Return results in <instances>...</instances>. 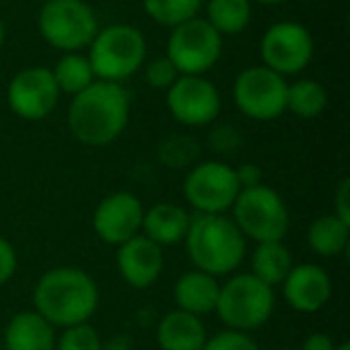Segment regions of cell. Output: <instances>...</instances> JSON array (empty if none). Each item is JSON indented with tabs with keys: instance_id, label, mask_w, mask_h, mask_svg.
I'll return each instance as SVG.
<instances>
[{
	"instance_id": "ba28073f",
	"label": "cell",
	"mask_w": 350,
	"mask_h": 350,
	"mask_svg": "<svg viewBox=\"0 0 350 350\" xmlns=\"http://www.w3.org/2000/svg\"><path fill=\"white\" fill-rule=\"evenodd\" d=\"M224 53V36L204 20L192 17L173 27L165 46V58L175 65L178 75H206Z\"/></svg>"
},
{
	"instance_id": "f1b7e54d",
	"label": "cell",
	"mask_w": 350,
	"mask_h": 350,
	"mask_svg": "<svg viewBox=\"0 0 350 350\" xmlns=\"http://www.w3.org/2000/svg\"><path fill=\"white\" fill-rule=\"evenodd\" d=\"M202 350H259V345H257V340L250 334H245V331L226 329V331H219L216 336H211V338H206Z\"/></svg>"
},
{
	"instance_id": "6da1fadb",
	"label": "cell",
	"mask_w": 350,
	"mask_h": 350,
	"mask_svg": "<svg viewBox=\"0 0 350 350\" xmlns=\"http://www.w3.org/2000/svg\"><path fill=\"white\" fill-rule=\"evenodd\" d=\"M130 122V94L122 84L96 79L75 94L68 108L72 137L84 146H108Z\"/></svg>"
},
{
	"instance_id": "2e32d148",
	"label": "cell",
	"mask_w": 350,
	"mask_h": 350,
	"mask_svg": "<svg viewBox=\"0 0 350 350\" xmlns=\"http://www.w3.org/2000/svg\"><path fill=\"white\" fill-rule=\"evenodd\" d=\"M116 264L122 281L142 291L159 281L161 271H163V247H159L154 240L139 233L118 245Z\"/></svg>"
},
{
	"instance_id": "ac0fdd59",
	"label": "cell",
	"mask_w": 350,
	"mask_h": 350,
	"mask_svg": "<svg viewBox=\"0 0 350 350\" xmlns=\"http://www.w3.org/2000/svg\"><path fill=\"white\" fill-rule=\"evenodd\" d=\"M3 350H55V326L39 312H17L5 326Z\"/></svg>"
},
{
	"instance_id": "5b68a950",
	"label": "cell",
	"mask_w": 350,
	"mask_h": 350,
	"mask_svg": "<svg viewBox=\"0 0 350 350\" xmlns=\"http://www.w3.org/2000/svg\"><path fill=\"white\" fill-rule=\"evenodd\" d=\"M273 307H276L273 288L262 283L250 271H243L233 273L219 288V300H216L214 312L226 324V329L252 334L271 319Z\"/></svg>"
},
{
	"instance_id": "484cf974",
	"label": "cell",
	"mask_w": 350,
	"mask_h": 350,
	"mask_svg": "<svg viewBox=\"0 0 350 350\" xmlns=\"http://www.w3.org/2000/svg\"><path fill=\"white\" fill-rule=\"evenodd\" d=\"M142 5H144V12L149 20L173 29V27L200 15L202 0H142Z\"/></svg>"
},
{
	"instance_id": "d4e9b609",
	"label": "cell",
	"mask_w": 350,
	"mask_h": 350,
	"mask_svg": "<svg viewBox=\"0 0 350 350\" xmlns=\"http://www.w3.org/2000/svg\"><path fill=\"white\" fill-rule=\"evenodd\" d=\"M51 75H53L60 94H70V96H75V94H79L82 89H87L89 84L96 82L92 63H89V58L82 51L60 55L58 63L51 68Z\"/></svg>"
},
{
	"instance_id": "4fadbf2b",
	"label": "cell",
	"mask_w": 350,
	"mask_h": 350,
	"mask_svg": "<svg viewBox=\"0 0 350 350\" xmlns=\"http://www.w3.org/2000/svg\"><path fill=\"white\" fill-rule=\"evenodd\" d=\"M60 89L49 68H25L8 84V103L17 118L39 122L58 108Z\"/></svg>"
},
{
	"instance_id": "d6986e66",
	"label": "cell",
	"mask_w": 350,
	"mask_h": 350,
	"mask_svg": "<svg viewBox=\"0 0 350 350\" xmlns=\"http://www.w3.org/2000/svg\"><path fill=\"white\" fill-rule=\"evenodd\" d=\"M219 278L211 276L200 269L183 273L173 286V297L178 310L190 312L195 317L211 314L216 310V300H219Z\"/></svg>"
},
{
	"instance_id": "8992f818",
	"label": "cell",
	"mask_w": 350,
	"mask_h": 350,
	"mask_svg": "<svg viewBox=\"0 0 350 350\" xmlns=\"http://www.w3.org/2000/svg\"><path fill=\"white\" fill-rule=\"evenodd\" d=\"M230 219L245 235V240L254 243L283 240L291 226V214L283 197L264 183L238 192L230 206Z\"/></svg>"
},
{
	"instance_id": "cb8c5ba5",
	"label": "cell",
	"mask_w": 350,
	"mask_h": 350,
	"mask_svg": "<svg viewBox=\"0 0 350 350\" xmlns=\"http://www.w3.org/2000/svg\"><path fill=\"white\" fill-rule=\"evenodd\" d=\"M326 89L324 84H319L317 79H295L288 82L286 92V111H291L293 116L302 118V120H312L319 118L326 108Z\"/></svg>"
},
{
	"instance_id": "7402d4cb",
	"label": "cell",
	"mask_w": 350,
	"mask_h": 350,
	"mask_svg": "<svg viewBox=\"0 0 350 350\" xmlns=\"http://www.w3.org/2000/svg\"><path fill=\"white\" fill-rule=\"evenodd\" d=\"M293 267L291 250L283 245V240H271V243H257L252 252V276H257L267 286H281L283 278L288 276Z\"/></svg>"
},
{
	"instance_id": "8d00e7d4",
	"label": "cell",
	"mask_w": 350,
	"mask_h": 350,
	"mask_svg": "<svg viewBox=\"0 0 350 350\" xmlns=\"http://www.w3.org/2000/svg\"><path fill=\"white\" fill-rule=\"evenodd\" d=\"M3 44H5V25L0 20V49H3Z\"/></svg>"
},
{
	"instance_id": "3957f363",
	"label": "cell",
	"mask_w": 350,
	"mask_h": 350,
	"mask_svg": "<svg viewBox=\"0 0 350 350\" xmlns=\"http://www.w3.org/2000/svg\"><path fill=\"white\" fill-rule=\"evenodd\" d=\"M183 243L195 269L216 278L230 276L247 252V240L228 214H190V226Z\"/></svg>"
},
{
	"instance_id": "ffe728a7",
	"label": "cell",
	"mask_w": 350,
	"mask_h": 350,
	"mask_svg": "<svg viewBox=\"0 0 350 350\" xmlns=\"http://www.w3.org/2000/svg\"><path fill=\"white\" fill-rule=\"evenodd\" d=\"M187 226H190V211L173 202H159L151 209H144L142 235L154 240L159 247H168L185 240Z\"/></svg>"
},
{
	"instance_id": "5bb4252c",
	"label": "cell",
	"mask_w": 350,
	"mask_h": 350,
	"mask_svg": "<svg viewBox=\"0 0 350 350\" xmlns=\"http://www.w3.org/2000/svg\"><path fill=\"white\" fill-rule=\"evenodd\" d=\"M144 206L132 192H111L96 204L92 228L106 245H122L125 240L142 233Z\"/></svg>"
},
{
	"instance_id": "74e56055",
	"label": "cell",
	"mask_w": 350,
	"mask_h": 350,
	"mask_svg": "<svg viewBox=\"0 0 350 350\" xmlns=\"http://www.w3.org/2000/svg\"><path fill=\"white\" fill-rule=\"evenodd\" d=\"M334 350H350V343H348V340H345V343H338Z\"/></svg>"
},
{
	"instance_id": "d6a6232c",
	"label": "cell",
	"mask_w": 350,
	"mask_h": 350,
	"mask_svg": "<svg viewBox=\"0 0 350 350\" xmlns=\"http://www.w3.org/2000/svg\"><path fill=\"white\" fill-rule=\"evenodd\" d=\"M235 178H238V185L240 190H245V187H254L262 183V168L254 163H240L238 168H235Z\"/></svg>"
},
{
	"instance_id": "30bf717a",
	"label": "cell",
	"mask_w": 350,
	"mask_h": 350,
	"mask_svg": "<svg viewBox=\"0 0 350 350\" xmlns=\"http://www.w3.org/2000/svg\"><path fill=\"white\" fill-rule=\"evenodd\" d=\"M262 65L281 77L300 75L314 58V39L305 25L293 20H283L271 25L259 41Z\"/></svg>"
},
{
	"instance_id": "f546056e",
	"label": "cell",
	"mask_w": 350,
	"mask_h": 350,
	"mask_svg": "<svg viewBox=\"0 0 350 350\" xmlns=\"http://www.w3.org/2000/svg\"><path fill=\"white\" fill-rule=\"evenodd\" d=\"M209 144L216 154H230V151L240 149L243 135H240V130H235V127H230V125H219L216 130H211Z\"/></svg>"
},
{
	"instance_id": "b9f144b4",
	"label": "cell",
	"mask_w": 350,
	"mask_h": 350,
	"mask_svg": "<svg viewBox=\"0 0 350 350\" xmlns=\"http://www.w3.org/2000/svg\"><path fill=\"white\" fill-rule=\"evenodd\" d=\"M0 350H3V345H0Z\"/></svg>"
},
{
	"instance_id": "7a4b0ae2",
	"label": "cell",
	"mask_w": 350,
	"mask_h": 350,
	"mask_svg": "<svg viewBox=\"0 0 350 350\" xmlns=\"http://www.w3.org/2000/svg\"><path fill=\"white\" fill-rule=\"evenodd\" d=\"M31 302L51 326L68 329L92 319L98 307V288L84 269L55 267L36 281Z\"/></svg>"
},
{
	"instance_id": "277c9868",
	"label": "cell",
	"mask_w": 350,
	"mask_h": 350,
	"mask_svg": "<svg viewBox=\"0 0 350 350\" xmlns=\"http://www.w3.org/2000/svg\"><path fill=\"white\" fill-rule=\"evenodd\" d=\"M96 79L122 84L146 63V39L132 25H111L96 31L87 53Z\"/></svg>"
},
{
	"instance_id": "1f68e13d",
	"label": "cell",
	"mask_w": 350,
	"mask_h": 350,
	"mask_svg": "<svg viewBox=\"0 0 350 350\" xmlns=\"http://www.w3.org/2000/svg\"><path fill=\"white\" fill-rule=\"evenodd\" d=\"M331 214H336L338 219L350 224V180L348 178H343V180L338 183V187H336V202H334V211H331Z\"/></svg>"
},
{
	"instance_id": "603a6c76",
	"label": "cell",
	"mask_w": 350,
	"mask_h": 350,
	"mask_svg": "<svg viewBox=\"0 0 350 350\" xmlns=\"http://www.w3.org/2000/svg\"><path fill=\"white\" fill-rule=\"evenodd\" d=\"M204 20L221 36L240 34L252 22V0H206Z\"/></svg>"
},
{
	"instance_id": "9a60e30c",
	"label": "cell",
	"mask_w": 350,
	"mask_h": 350,
	"mask_svg": "<svg viewBox=\"0 0 350 350\" xmlns=\"http://www.w3.org/2000/svg\"><path fill=\"white\" fill-rule=\"evenodd\" d=\"M281 291L295 312L314 314L331 300V276L319 264H293L283 278Z\"/></svg>"
},
{
	"instance_id": "83f0119b",
	"label": "cell",
	"mask_w": 350,
	"mask_h": 350,
	"mask_svg": "<svg viewBox=\"0 0 350 350\" xmlns=\"http://www.w3.org/2000/svg\"><path fill=\"white\" fill-rule=\"evenodd\" d=\"M142 68H144L146 84H149L151 89H159V92H165V89H168L175 79L180 77V75H178V70H175V65L170 63L165 55L149 60V63H144Z\"/></svg>"
},
{
	"instance_id": "52a82bcc",
	"label": "cell",
	"mask_w": 350,
	"mask_h": 350,
	"mask_svg": "<svg viewBox=\"0 0 350 350\" xmlns=\"http://www.w3.org/2000/svg\"><path fill=\"white\" fill-rule=\"evenodd\" d=\"M98 31V20L84 0H49L41 3L39 34L63 53L89 49Z\"/></svg>"
},
{
	"instance_id": "7c38bea8",
	"label": "cell",
	"mask_w": 350,
	"mask_h": 350,
	"mask_svg": "<svg viewBox=\"0 0 350 350\" xmlns=\"http://www.w3.org/2000/svg\"><path fill=\"white\" fill-rule=\"evenodd\" d=\"M165 106L175 122L204 127L219 118L221 92L204 75H180L165 89Z\"/></svg>"
},
{
	"instance_id": "f35d334b",
	"label": "cell",
	"mask_w": 350,
	"mask_h": 350,
	"mask_svg": "<svg viewBox=\"0 0 350 350\" xmlns=\"http://www.w3.org/2000/svg\"><path fill=\"white\" fill-rule=\"evenodd\" d=\"M36 3H49V0H36Z\"/></svg>"
},
{
	"instance_id": "8fae6325",
	"label": "cell",
	"mask_w": 350,
	"mask_h": 350,
	"mask_svg": "<svg viewBox=\"0 0 350 350\" xmlns=\"http://www.w3.org/2000/svg\"><path fill=\"white\" fill-rule=\"evenodd\" d=\"M183 192L200 214H228L240 192L235 168L226 161H202L185 175Z\"/></svg>"
},
{
	"instance_id": "ab89813d",
	"label": "cell",
	"mask_w": 350,
	"mask_h": 350,
	"mask_svg": "<svg viewBox=\"0 0 350 350\" xmlns=\"http://www.w3.org/2000/svg\"><path fill=\"white\" fill-rule=\"evenodd\" d=\"M307 3H317V0H307Z\"/></svg>"
},
{
	"instance_id": "d590c367",
	"label": "cell",
	"mask_w": 350,
	"mask_h": 350,
	"mask_svg": "<svg viewBox=\"0 0 350 350\" xmlns=\"http://www.w3.org/2000/svg\"><path fill=\"white\" fill-rule=\"evenodd\" d=\"M254 3H259V5H281V3H286V0H252V5Z\"/></svg>"
},
{
	"instance_id": "4316f807",
	"label": "cell",
	"mask_w": 350,
	"mask_h": 350,
	"mask_svg": "<svg viewBox=\"0 0 350 350\" xmlns=\"http://www.w3.org/2000/svg\"><path fill=\"white\" fill-rule=\"evenodd\" d=\"M103 340L98 331L89 321L75 324L63 329V334L55 336V350H101Z\"/></svg>"
},
{
	"instance_id": "44dd1931",
	"label": "cell",
	"mask_w": 350,
	"mask_h": 350,
	"mask_svg": "<svg viewBox=\"0 0 350 350\" xmlns=\"http://www.w3.org/2000/svg\"><path fill=\"white\" fill-rule=\"evenodd\" d=\"M350 240V224L336 214H324L314 219L307 228V245L312 252L324 259H334L345 252Z\"/></svg>"
},
{
	"instance_id": "60d3db41",
	"label": "cell",
	"mask_w": 350,
	"mask_h": 350,
	"mask_svg": "<svg viewBox=\"0 0 350 350\" xmlns=\"http://www.w3.org/2000/svg\"><path fill=\"white\" fill-rule=\"evenodd\" d=\"M281 350H293V348H281Z\"/></svg>"
},
{
	"instance_id": "9c48e42d",
	"label": "cell",
	"mask_w": 350,
	"mask_h": 350,
	"mask_svg": "<svg viewBox=\"0 0 350 350\" xmlns=\"http://www.w3.org/2000/svg\"><path fill=\"white\" fill-rule=\"evenodd\" d=\"M288 79L264 65L245 68L233 82V101L245 118L271 122L286 113Z\"/></svg>"
},
{
	"instance_id": "836d02e7",
	"label": "cell",
	"mask_w": 350,
	"mask_h": 350,
	"mask_svg": "<svg viewBox=\"0 0 350 350\" xmlns=\"http://www.w3.org/2000/svg\"><path fill=\"white\" fill-rule=\"evenodd\" d=\"M334 348H336V340L329 334H310L302 340L300 350H334Z\"/></svg>"
},
{
	"instance_id": "e575fe53",
	"label": "cell",
	"mask_w": 350,
	"mask_h": 350,
	"mask_svg": "<svg viewBox=\"0 0 350 350\" xmlns=\"http://www.w3.org/2000/svg\"><path fill=\"white\" fill-rule=\"evenodd\" d=\"M101 350H132V340L127 338V336H116L113 340L103 343Z\"/></svg>"
},
{
	"instance_id": "4dcf8cb0",
	"label": "cell",
	"mask_w": 350,
	"mask_h": 350,
	"mask_svg": "<svg viewBox=\"0 0 350 350\" xmlns=\"http://www.w3.org/2000/svg\"><path fill=\"white\" fill-rule=\"evenodd\" d=\"M17 271V252L5 238H0V286H5Z\"/></svg>"
},
{
	"instance_id": "e0dca14e",
	"label": "cell",
	"mask_w": 350,
	"mask_h": 350,
	"mask_svg": "<svg viewBox=\"0 0 350 350\" xmlns=\"http://www.w3.org/2000/svg\"><path fill=\"white\" fill-rule=\"evenodd\" d=\"M206 338L202 317L183 310H170L156 326V343L161 350H202Z\"/></svg>"
}]
</instances>
